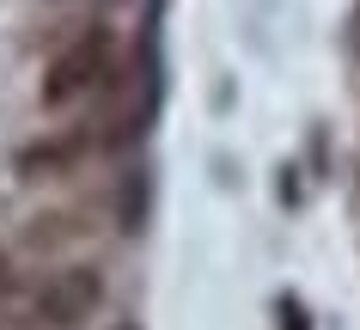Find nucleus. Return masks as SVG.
Here are the masks:
<instances>
[{
	"label": "nucleus",
	"instance_id": "nucleus-1",
	"mask_svg": "<svg viewBox=\"0 0 360 330\" xmlns=\"http://www.w3.org/2000/svg\"><path fill=\"white\" fill-rule=\"evenodd\" d=\"M110 68H116V37L104 25L79 31V37L49 61V74H43V104H74V98H86L92 86L110 80Z\"/></svg>",
	"mask_w": 360,
	"mask_h": 330
},
{
	"label": "nucleus",
	"instance_id": "nucleus-2",
	"mask_svg": "<svg viewBox=\"0 0 360 330\" xmlns=\"http://www.w3.org/2000/svg\"><path fill=\"white\" fill-rule=\"evenodd\" d=\"M98 300H104V281H98V269L74 263V269H56V275L37 288V300H31V318H37V324H49V330H79V324L98 312Z\"/></svg>",
	"mask_w": 360,
	"mask_h": 330
},
{
	"label": "nucleus",
	"instance_id": "nucleus-3",
	"mask_svg": "<svg viewBox=\"0 0 360 330\" xmlns=\"http://www.w3.org/2000/svg\"><path fill=\"white\" fill-rule=\"evenodd\" d=\"M281 330H305V312H300V300H281Z\"/></svg>",
	"mask_w": 360,
	"mask_h": 330
},
{
	"label": "nucleus",
	"instance_id": "nucleus-4",
	"mask_svg": "<svg viewBox=\"0 0 360 330\" xmlns=\"http://www.w3.org/2000/svg\"><path fill=\"white\" fill-rule=\"evenodd\" d=\"M116 330H141V324H116Z\"/></svg>",
	"mask_w": 360,
	"mask_h": 330
}]
</instances>
